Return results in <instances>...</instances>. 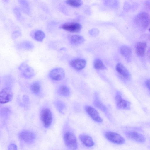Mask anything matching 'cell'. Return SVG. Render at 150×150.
<instances>
[{
    "mask_svg": "<svg viewBox=\"0 0 150 150\" xmlns=\"http://www.w3.org/2000/svg\"><path fill=\"white\" fill-rule=\"evenodd\" d=\"M64 140L67 147L71 150H76L78 144L76 137L73 133L67 132L64 136Z\"/></svg>",
    "mask_w": 150,
    "mask_h": 150,
    "instance_id": "1",
    "label": "cell"
},
{
    "mask_svg": "<svg viewBox=\"0 0 150 150\" xmlns=\"http://www.w3.org/2000/svg\"><path fill=\"white\" fill-rule=\"evenodd\" d=\"M105 136L109 141L117 144H122L125 142V139L121 135L115 132H106L105 133Z\"/></svg>",
    "mask_w": 150,
    "mask_h": 150,
    "instance_id": "2",
    "label": "cell"
},
{
    "mask_svg": "<svg viewBox=\"0 0 150 150\" xmlns=\"http://www.w3.org/2000/svg\"><path fill=\"white\" fill-rule=\"evenodd\" d=\"M40 117L42 122L45 128L50 126L52 122V115L49 109L47 108L42 110L41 112Z\"/></svg>",
    "mask_w": 150,
    "mask_h": 150,
    "instance_id": "3",
    "label": "cell"
},
{
    "mask_svg": "<svg viewBox=\"0 0 150 150\" xmlns=\"http://www.w3.org/2000/svg\"><path fill=\"white\" fill-rule=\"evenodd\" d=\"M135 21L139 26L143 28H145L148 26L149 24V16L147 13L142 12L136 16Z\"/></svg>",
    "mask_w": 150,
    "mask_h": 150,
    "instance_id": "4",
    "label": "cell"
},
{
    "mask_svg": "<svg viewBox=\"0 0 150 150\" xmlns=\"http://www.w3.org/2000/svg\"><path fill=\"white\" fill-rule=\"evenodd\" d=\"M82 25L78 23L69 22L62 24L60 28L64 30L72 33H77L80 31L82 28Z\"/></svg>",
    "mask_w": 150,
    "mask_h": 150,
    "instance_id": "5",
    "label": "cell"
},
{
    "mask_svg": "<svg viewBox=\"0 0 150 150\" xmlns=\"http://www.w3.org/2000/svg\"><path fill=\"white\" fill-rule=\"evenodd\" d=\"M13 93L11 89L6 87L0 91V103L4 104L10 102L13 97Z\"/></svg>",
    "mask_w": 150,
    "mask_h": 150,
    "instance_id": "6",
    "label": "cell"
},
{
    "mask_svg": "<svg viewBox=\"0 0 150 150\" xmlns=\"http://www.w3.org/2000/svg\"><path fill=\"white\" fill-rule=\"evenodd\" d=\"M117 108L119 109L129 110L130 108V103L123 99L121 94L117 92L115 97Z\"/></svg>",
    "mask_w": 150,
    "mask_h": 150,
    "instance_id": "7",
    "label": "cell"
},
{
    "mask_svg": "<svg viewBox=\"0 0 150 150\" xmlns=\"http://www.w3.org/2000/svg\"><path fill=\"white\" fill-rule=\"evenodd\" d=\"M125 133L127 137L136 142L143 143L145 141V139L144 137L137 132L128 131L125 132Z\"/></svg>",
    "mask_w": 150,
    "mask_h": 150,
    "instance_id": "8",
    "label": "cell"
},
{
    "mask_svg": "<svg viewBox=\"0 0 150 150\" xmlns=\"http://www.w3.org/2000/svg\"><path fill=\"white\" fill-rule=\"evenodd\" d=\"M19 69L22 71L23 76L26 78H31L34 75V69L25 62L21 64L19 67Z\"/></svg>",
    "mask_w": 150,
    "mask_h": 150,
    "instance_id": "9",
    "label": "cell"
},
{
    "mask_svg": "<svg viewBox=\"0 0 150 150\" xmlns=\"http://www.w3.org/2000/svg\"><path fill=\"white\" fill-rule=\"evenodd\" d=\"M19 139L28 143L33 142L35 138V134L32 132L25 130L21 132L19 134Z\"/></svg>",
    "mask_w": 150,
    "mask_h": 150,
    "instance_id": "10",
    "label": "cell"
},
{
    "mask_svg": "<svg viewBox=\"0 0 150 150\" xmlns=\"http://www.w3.org/2000/svg\"><path fill=\"white\" fill-rule=\"evenodd\" d=\"M64 69L61 68H56L52 69L50 72L49 75L53 80L60 81L62 80L65 76Z\"/></svg>",
    "mask_w": 150,
    "mask_h": 150,
    "instance_id": "11",
    "label": "cell"
},
{
    "mask_svg": "<svg viewBox=\"0 0 150 150\" xmlns=\"http://www.w3.org/2000/svg\"><path fill=\"white\" fill-rule=\"evenodd\" d=\"M85 110L90 117L95 121L98 123L102 122V118L94 108L91 106H87L85 107Z\"/></svg>",
    "mask_w": 150,
    "mask_h": 150,
    "instance_id": "12",
    "label": "cell"
},
{
    "mask_svg": "<svg viewBox=\"0 0 150 150\" xmlns=\"http://www.w3.org/2000/svg\"><path fill=\"white\" fill-rule=\"evenodd\" d=\"M86 61L83 59H76L71 60L70 62L71 66L75 69L80 70L82 69L85 67Z\"/></svg>",
    "mask_w": 150,
    "mask_h": 150,
    "instance_id": "13",
    "label": "cell"
},
{
    "mask_svg": "<svg viewBox=\"0 0 150 150\" xmlns=\"http://www.w3.org/2000/svg\"><path fill=\"white\" fill-rule=\"evenodd\" d=\"M117 72L122 77L126 80H129L131 77L130 74L126 68L122 64L117 63L116 66Z\"/></svg>",
    "mask_w": 150,
    "mask_h": 150,
    "instance_id": "14",
    "label": "cell"
},
{
    "mask_svg": "<svg viewBox=\"0 0 150 150\" xmlns=\"http://www.w3.org/2000/svg\"><path fill=\"white\" fill-rule=\"evenodd\" d=\"M68 39L70 43L74 45L81 44L85 41L84 38L82 36L77 35H69Z\"/></svg>",
    "mask_w": 150,
    "mask_h": 150,
    "instance_id": "15",
    "label": "cell"
},
{
    "mask_svg": "<svg viewBox=\"0 0 150 150\" xmlns=\"http://www.w3.org/2000/svg\"><path fill=\"white\" fill-rule=\"evenodd\" d=\"M147 48V44L145 42H138L136 45L135 52L136 54L140 57H142L145 54Z\"/></svg>",
    "mask_w": 150,
    "mask_h": 150,
    "instance_id": "16",
    "label": "cell"
},
{
    "mask_svg": "<svg viewBox=\"0 0 150 150\" xmlns=\"http://www.w3.org/2000/svg\"><path fill=\"white\" fill-rule=\"evenodd\" d=\"M79 138L83 144L87 147H91L94 145L92 138L89 136L82 134L79 136Z\"/></svg>",
    "mask_w": 150,
    "mask_h": 150,
    "instance_id": "17",
    "label": "cell"
},
{
    "mask_svg": "<svg viewBox=\"0 0 150 150\" xmlns=\"http://www.w3.org/2000/svg\"><path fill=\"white\" fill-rule=\"evenodd\" d=\"M120 52L122 56L129 61L132 55V51L130 48L126 46L121 47L120 49Z\"/></svg>",
    "mask_w": 150,
    "mask_h": 150,
    "instance_id": "18",
    "label": "cell"
},
{
    "mask_svg": "<svg viewBox=\"0 0 150 150\" xmlns=\"http://www.w3.org/2000/svg\"><path fill=\"white\" fill-rule=\"evenodd\" d=\"M16 47L18 49L29 50L32 49L33 45L32 43L29 41H23L17 44Z\"/></svg>",
    "mask_w": 150,
    "mask_h": 150,
    "instance_id": "19",
    "label": "cell"
},
{
    "mask_svg": "<svg viewBox=\"0 0 150 150\" xmlns=\"http://www.w3.org/2000/svg\"><path fill=\"white\" fill-rule=\"evenodd\" d=\"M58 92L60 95L64 97L69 96L70 93V91L69 88L66 86L64 85H62L59 87Z\"/></svg>",
    "mask_w": 150,
    "mask_h": 150,
    "instance_id": "20",
    "label": "cell"
},
{
    "mask_svg": "<svg viewBox=\"0 0 150 150\" xmlns=\"http://www.w3.org/2000/svg\"><path fill=\"white\" fill-rule=\"evenodd\" d=\"M18 2L21 10L25 13L28 14L30 12V9L27 1L25 0H19Z\"/></svg>",
    "mask_w": 150,
    "mask_h": 150,
    "instance_id": "21",
    "label": "cell"
},
{
    "mask_svg": "<svg viewBox=\"0 0 150 150\" xmlns=\"http://www.w3.org/2000/svg\"><path fill=\"white\" fill-rule=\"evenodd\" d=\"M93 66L95 69L98 70H104L106 69V67L102 61L99 59H97L94 60Z\"/></svg>",
    "mask_w": 150,
    "mask_h": 150,
    "instance_id": "22",
    "label": "cell"
},
{
    "mask_svg": "<svg viewBox=\"0 0 150 150\" xmlns=\"http://www.w3.org/2000/svg\"><path fill=\"white\" fill-rule=\"evenodd\" d=\"M33 36L36 40L39 42H42L45 37V34L42 31L38 30L34 32Z\"/></svg>",
    "mask_w": 150,
    "mask_h": 150,
    "instance_id": "23",
    "label": "cell"
},
{
    "mask_svg": "<svg viewBox=\"0 0 150 150\" xmlns=\"http://www.w3.org/2000/svg\"><path fill=\"white\" fill-rule=\"evenodd\" d=\"M65 2L66 4L74 7H79L83 3L82 1L79 0H68Z\"/></svg>",
    "mask_w": 150,
    "mask_h": 150,
    "instance_id": "24",
    "label": "cell"
},
{
    "mask_svg": "<svg viewBox=\"0 0 150 150\" xmlns=\"http://www.w3.org/2000/svg\"><path fill=\"white\" fill-rule=\"evenodd\" d=\"M40 85L38 82H35L32 83L30 87V90L34 94H38L40 91Z\"/></svg>",
    "mask_w": 150,
    "mask_h": 150,
    "instance_id": "25",
    "label": "cell"
},
{
    "mask_svg": "<svg viewBox=\"0 0 150 150\" xmlns=\"http://www.w3.org/2000/svg\"><path fill=\"white\" fill-rule=\"evenodd\" d=\"M55 106L57 109L60 112L63 113L66 109L65 104L61 101H57L55 103Z\"/></svg>",
    "mask_w": 150,
    "mask_h": 150,
    "instance_id": "26",
    "label": "cell"
},
{
    "mask_svg": "<svg viewBox=\"0 0 150 150\" xmlns=\"http://www.w3.org/2000/svg\"><path fill=\"white\" fill-rule=\"evenodd\" d=\"M94 103L95 105L100 109L104 112L106 113L107 112V109L103 104L98 99L95 100Z\"/></svg>",
    "mask_w": 150,
    "mask_h": 150,
    "instance_id": "27",
    "label": "cell"
},
{
    "mask_svg": "<svg viewBox=\"0 0 150 150\" xmlns=\"http://www.w3.org/2000/svg\"><path fill=\"white\" fill-rule=\"evenodd\" d=\"M13 12L17 19L20 21L21 19V14L20 8L17 7H14L13 9Z\"/></svg>",
    "mask_w": 150,
    "mask_h": 150,
    "instance_id": "28",
    "label": "cell"
},
{
    "mask_svg": "<svg viewBox=\"0 0 150 150\" xmlns=\"http://www.w3.org/2000/svg\"><path fill=\"white\" fill-rule=\"evenodd\" d=\"M21 33L18 30H16L13 31L11 34V37L13 40H15L21 36Z\"/></svg>",
    "mask_w": 150,
    "mask_h": 150,
    "instance_id": "29",
    "label": "cell"
},
{
    "mask_svg": "<svg viewBox=\"0 0 150 150\" xmlns=\"http://www.w3.org/2000/svg\"><path fill=\"white\" fill-rule=\"evenodd\" d=\"M8 150H17V146L14 144H11L9 145Z\"/></svg>",
    "mask_w": 150,
    "mask_h": 150,
    "instance_id": "30",
    "label": "cell"
},
{
    "mask_svg": "<svg viewBox=\"0 0 150 150\" xmlns=\"http://www.w3.org/2000/svg\"><path fill=\"white\" fill-rule=\"evenodd\" d=\"M145 85L147 88L149 90L150 89V80H148L145 82Z\"/></svg>",
    "mask_w": 150,
    "mask_h": 150,
    "instance_id": "31",
    "label": "cell"
}]
</instances>
